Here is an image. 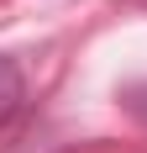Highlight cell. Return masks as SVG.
<instances>
[{
	"label": "cell",
	"instance_id": "7a4b0ae2",
	"mask_svg": "<svg viewBox=\"0 0 147 153\" xmlns=\"http://www.w3.org/2000/svg\"><path fill=\"white\" fill-rule=\"evenodd\" d=\"M126 111H137L147 122V85H132V90H126Z\"/></svg>",
	"mask_w": 147,
	"mask_h": 153
},
{
	"label": "cell",
	"instance_id": "6da1fadb",
	"mask_svg": "<svg viewBox=\"0 0 147 153\" xmlns=\"http://www.w3.org/2000/svg\"><path fill=\"white\" fill-rule=\"evenodd\" d=\"M21 100H26V79H21V69L11 58H0V127L21 111Z\"/></svg>",
	"mask_w": 147,
	"mask_h": 153
}]
</instances>
